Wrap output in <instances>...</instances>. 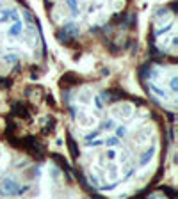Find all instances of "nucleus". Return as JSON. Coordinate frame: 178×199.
I'll return each instance as SVG.
<instances>
[{
  "mask_svg": "<svg viewBox=\"0 0 178 199\" xmlns=\"http://www.w3.org/2000/svg\"><path fill=\"white\" fill-rule=\"evenodd\" d=\"M0 192L7 194V196H20L25 192V188H22L16 181H4V185L0 187Z\"/></svg>",
  "mask_w": 178,
  "mask_h": 199,
  "instance_id": "f257e3e1",
  "label": "nucleus"
},
{
  "mask_svg": "<svg viewBox=\"0 0 178 199\" xmlns=\"http://www.w3.org/2000/svg\"><path fill=\"white\" fill-rule=\"evenodd\" d=\"M23 30H25V25H23L22 20H16V22H13L7 25V30L6 34L9 36V38H18V36H22Z\"/></svg>",
  "mask_w": 178,
  "mask_h": 199,
  "instance_id": "f03ea898",
  "label": "nucleus"
}]
</instances>
